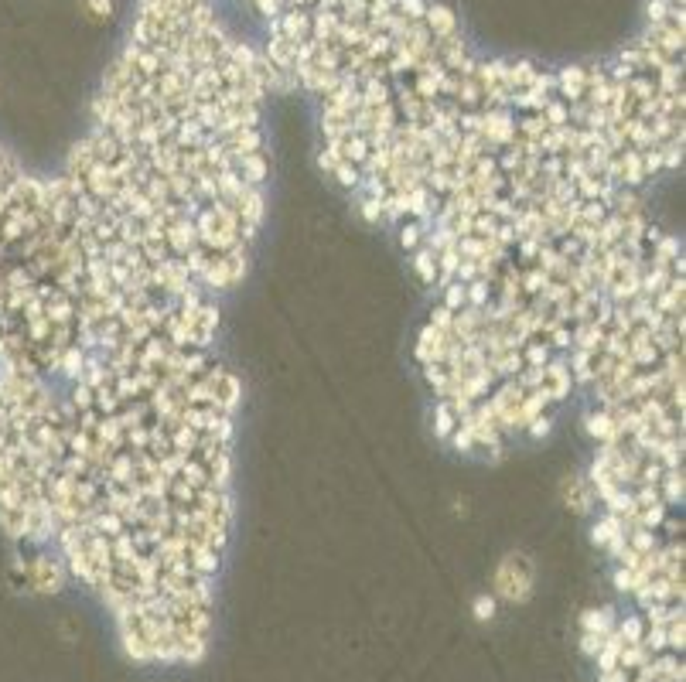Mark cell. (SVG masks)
I'll return each instance as SVG.
<instances>
[{"instance_id":"1","label":"cell","mask_w":686,"mask_h":682,"mask_svg":"<svg viewBox=\"0 0 686 682\" xmlns=\"http://www.w3.org/2000/svg\"><path fill=\"white\" fill-rule=\"evenodd\" d=\"M82 243L65 178L38 181L0 151V369L59 376L82 345Z\"/></svg>"},{"instance_id":"5","label":"cell","mask_w":686,"mask_h":682,"mask_svg":"<svg viewBox=\"0 0 686 682\" xmlns=\"http://www.w3.org/2000/svg\"><path fill=\"white\" fill-rule=\"evenodd\" d=\"M581 631L584 635H598V638H605L615 631V611L611 607H601V611H588L581 618Z\"/></svg>"},{"instance_id":"6","label":"cell","mask_w":686,"mask_h":682,"mask_svg":"<svg viewBox=\"0 0 686 682\" xmlns=\"http://www.w3.org/2000/svg\"><path fill=\"white\" fill-rule=\"evenodd\" d=\"M86 7H89V14H93L96 21H103V18H110V14H113V0H86Z\"/></svg>"},{"instance_id":"3","label":"cell","mask_w":686,"mask_h":682,"mask_svg":"<svg viewBox=\"0 0 686 682\" xmlns=\"http://www.w3.org/2000/svg\"><path fill=\"white\" fill-rule=\"evenodd\" d=\"M18 570H24V580H28V587H35L38 594H55V590L65 584V563H62V556L35 553L31 560H21Z\"/></svg>"},{"instance_id":"2","label":"cell","mask_w":686,"mask_h":682,"mask_svg":"<svg viewBox=\"0 0 686 682\" xmlns=\"http://www.w3.org/2000/svg\"><path fill=\"white\" fill-rule=\"evenodd\" d=\"M495 594L509 604H523L533 594V567L523 556H506L495 570Z\"/></svg>"},{"instance_id":"7","label":"cell","mask_w":686,"mask_h":682,"mask_svg":"<svg viewBox=\"0 0 686 682\" xmlns=\"http://www.w3.org/2000/svg\"><path fill=\"white\" fill-rule=\"evenodd\" d=\"M492 614H495V597H478V601H475V618L489 621Z\"/></svg>"},{"instance_id":"4","label":"cell","mask_w":686,"mask_h":682,"mask_svg":"<svg viewBox=\"0 0 686 682\" xmlns=\"http://www.w3.org/2000/svg\"><path fill=\"white\" fill-rule=\"evenodd\" d=\"M424 24H427V31L434 35V41L458 35V18H454V11L448 4H427Z\"/></svg>"}]
</instances>
